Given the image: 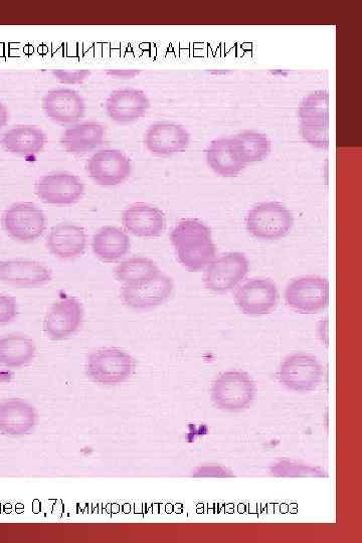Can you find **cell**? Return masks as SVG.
<instances>
[{
	"mask_svg": "<svg viewBox=\"0 0 362 543\" xmlns=\"http://www.w3.org/2000/svg\"><path fill=\"white\" fill-rule=\"evenodd\" d=\"M170 241L179 263L189 271L206 269L216 258L212 231L198 220L180 221L172 230Z\"/></svg>",
	"mask_w": 362,
	"mask_h": 543,
	"instance_id": "obj_1",
	"label": "cell"
},
{
	"mask_svg": "<svg viewBox=\"0 0 362 543\" xmlns=\"http://www.w3.org/2000/svg\"><path fill=\"white\" fill-rule=\"evenodd\" d=\"M135 367V360L128 352L108 347L98 349L89 355L86 372L95 383L112 386L129 380Z\"/></svg>",
	"mask_w": 362,
	"mask_h": 543,
	"instance_id": "obj_2",
	"label": "cell"
},
{
	"mask_svg": "<svg viewBox=\"0 0 362 543\" xmlns=\"http://www.w3.org/2000/svg\"><path fill=\"white\" fill-rule=\"evenodd\" d=\"M252 377L241 371L221 374L213 383L211 397L214 405L226 412L237 413L248 409L256 396Z\"/></svg>",
	"mask_w": 362,
	"mask_h": 543,
	"instance_id": "obj_3",
	"label": "cell"
},
{
	"mask_svg": "<svg viewBox=\"0 0 362 543\" xmlns=\"http://www.w3.org/2000/svg\"><path fill=\"white\" fill-rule=\"evenodd\" d=\"M294 226L292 213L276 202L255 206L247 215L246 228L254 238L275 241L286 237Z\"/></svg>",
	"mask_w": 362,
	"mask_h": 543,
	"instance_id": "obj_4",
	"label": "cell"
},
{
	"mask_svg": "<svg viewBox=\"0 0 362 543\" xmlns=\"http://www.w3.org/2000/svg\"><path fill=\"white\" fill-rule=\"evenodd\" d=\"M279 382L296 393L315 391L323 381L324 371L319 360L306 353L286 357L278 370Z\"/></svg>",
	"mask_w": 362,
	"mask_h": 543,
	"instance_id": "obj_5",
	"label": "cell"
},
{
	"mask_svg": "<svg viewBox=\"0 0 362 543\" xmlns=\"http://www.w3.org/2000/svg\"><path fill=\"white\" fill-rule=\"evenodd\" d=\"M284 298L286 304L298 313H318L328 305L329 283L319 276H302L288 284Z\"/></svg>",
	"mask_w": 362,
	"mask_h": 543,
	"instance_id": "obj_6",
	"label": "cell"
},
{
	"mask_svg": "<svg viewBox=\"0 0 362 543\" xmlns=\"http://www.w3.org/2000/svg\"><path fill=\"white\" fill-rule=\"evenodd\" d=\"M2 224L7 234L22 243L40 239L47 230L44 212L33 203H17L3 215Z\"/></svg>",
	"mask_w": 362,
	"mask_h": 543,
	"instance_id": "obj_7",
	"label": "cell"
},
{
	"mask_svg": "<svg viewBox=\"0 0 362 543\" xmlns=\"http://www.w3.org/2000/svg\"><path fill=\"white\" fill-rule=\"evenodd\" d=\"M250 263L239 252L216 257L206 268L204 284L208 290L225 294L234 290L248 275Z\"/></svg>",
	"mask_w": 362,
	"mask_h": 543,
	"instance_id": "obj_8",
	"label": "cell"
},
{
	"mask_svg": "<svg viewBox=\"0 0 362 543\" xmlns=\"http://www.w3.org/2000/svg\"><path fill=\"white\" fill-rule=\"evenodd\" d=\"M328 106V93L317 91L305 98L300 107L302 136L316 148H326L329 143Z\"/></svg>",
	"mask_w": 362,
	"mask_h": 543,
	"instance_id": "obj_9",
	"label": "cell"
},
{
	"mask_svg": "<svg viewBox=\"0 0 362 543\" xmlns=\"http://www.w3.org/2000/svg\"><path fill=\"white\" fill-rule=\"evenodd\" d=\"M37 196L46 204L71 206L85 194L83 181L71 172H54L42 176L36 184Z\"/></svg>",
	"mask_w": 362,
	"mask_h": 543,
	"instance_id": "obj_10",
	"label": "cell"
},
{
	"mask_svg": "<svg viewBox=\"0 0 362 543\" xmlns=\"http://www.w3.org/2000/svg\"><path fill=\"white\" fill-rule=\"evenodd\" d=\"M87 171L98 186L110 188L124 183L132 172L130 159L118 149H103L87 162Z\"/></svg>",
	"mask_w": 362,
	"mask_h": 543,
	"instance_id": "obj_11",
	"label": "cell"
},
{
	"mask_svg": "<svg viewBox=\"0 0 362 543\" xmlns=\"http://www.w3.org/2000/svg\"><path fill=\"white\" fill-rule=\"evenodd\" d=\"M276 284L266 278H254L241 285L235 294L237 307L247 315L260 316L271 313L278 304Z\"/></svg>",
	"mask_w": 362,
	"mask_h": 543,
	"instance_id": "obj_12",
	"label": "cell"
},
{
	"mask_svg": "<svg viewBox=\"0 0 362 543\" xmlns=\"http://www.w3.org/2000/svg\"><path fill=\"white\" fill-rule=\"evenodd\" d=\"M83 318L81 302L74 297H66L50 308L44 321V331L53 340H64L80 329Z\"/></svg>",
	"mask_w": 362,
	"mask_h": 543,
	"instance_id": "obj_13",
	"label": "cell"
},
{
	"mask_svg": "<svg viewBox=\"0 0 362 543\" xmlns=\"http://www.w3.org/2000/svg\"><path fill=\"white\" fill-rule=\"evenodd\" d=\"M42 107L48 118L64 125L77 124L86 113L84 98L69 88L49 91L43 98Z\"/></svg>",
	"mask_w": 362,
	"mask_h": 543,
	"instance_id": "obj_14",
	"label": "cell"
},
{
	"mask_svg": "<svg viewBox=\"0 0 362 543\" xmlns=\"http://www.w3.org/2000/svg\"><path fill=\"white\" fill-rule=\"evenodd\" d=\"M191 142L189 131L179 124L158 122L146 131L144 143L157 156H170L185 151Z\"/></svg>",
	"mask_w": 362,
	"mask_h": 543,
	"instance_id": "obj_15",
	"label": "cell"
},
{
	"mask_svg": "<svg viewBox=\"0 0 362 543\" xmlns=\"http://www.w3.org/2000/svg\"><path fill=\"white\" fill-rule=\"evenodd\" d=\"M173 289L172 279L161 273L155 279L143 285L124 286L121 290V298L129 308L147 310L166 302Z\"/></svg>",
	"mask_w": 362,
	"mask_h": 543,
	"instance_id": "obj_16",
	"label": "cell"
},
{
	"mask_svg": "<svg viewBox=\"0 0 362 543\" xmlns=\"http://www.w3.org/2000/svg\"><path fill=\"white\" fill-rule=\"evenodd\" d=\"M149 108V98L143 91L137 89L113 91L105 103L108 117L119 124H128L139 120Z\"/></svg>",
	"mask_w": 362,
	"mask_h": 543,
	"instance_id": "obj_17",
	"label": "cell"
},
{
	"mask_svg": "<svg viewBox=\"0 0 362 543\" xmlns=\"http://www.w3.org/2000/svg\"><path fill=\"white\" fill-rule=\"evenodd\" d=\"M122 224L127 232L138 238L160 237L166 227L163 212L158 208L138 203L128 207L122 215Z\"/></svg>",
	"mask_w": 362,
	"mask_h": 543,
	"instance_id": "obj_18",
	"label": "cell"
},
{
	"mask_svg": "<svg viewBox=\"0 0 362 543\" xmlns=\"http://www.w3.org/2000/svg\"><path fill=\"white\" fill-rule=\"evenodd\" d=\"M53 273L38 261L9 260L0 262V282L17 287H39L48 284Z\"/></svg>",
	"mask_w": 362,
	"mask_h": 543,
	"instance_id": "obj_19",
	"label": "cell"
},
{
	"mask_svg": "<svg viewBox=\"0 0 362 543\" xmlns=\"http://www.w3.org/2000/svg\"><path fill=\"white\" fill-rule=\"evenodd\" d=\"M38 415L35 408L21 399L0 402V433L10 437L30 434L36 427Z\"/></svg>",
	"mask_w": 362,
	"mask_h": 543,
	"instance_id": "obj_20",
	"label": "cell"
},
{
	"mask_svg": "<svg viewBox=\"0 0 362 543\" xmlns=\"http://www.w3.org/2000/svg\"><path fill=\"white\" fill-rule=\"evenodd\" d=\"M46 244L50 253L56 258L72 260L84 254L87 247V235L83 228L64 223L51 230Z\"/></svg>",
	"mask_w": 362,
	"mask_h": 543,
	"instance_id": "obj_21",
	"label": "cell"
},
{
	"mask_svg": "<svg viewBox=\"0 0 362 543\" xmlns=\"http://www.w3.org/2000/svg\"><path fill=\"white\" fill-rule=\"evenodd\" d=\"M46 144V133L35 125L15 126L0 137V145L6 151L20 156L38 155Z\"/></svg>",
	"mask_w": 362,
	"mask_h": 543,
	"instance_id": "obj_22",
	"label": "cell"
},
{
	"mask_svg": "<svg viewBox=\"0 0 362 543\" xmlns=\"http://www.w3.org/2000/svg\"><path fill=\"white\" fill-rule=\"evenodd\" d=\"M105 127L94 121L74 124L69 127L61 137V145L69 153L87 154L104 142Z\"/></svg>",
	"mask_w": 362,
	"mask_h": 543,
	"instance_id": "obj_23",
	"label": "cell"
},
{
	"mask_svg": "<svg viewBox=\"0 0 362 543\" xmlns=\"http://www.w3.org/2000/svg\"><path fill=\"white\" fill-rule=\"evenodd\" d=\"M36 353L35 341L24 334H10L0 338V366L13 370L27 367Z\"/></svg>",
	"mask_w": 362,
	"mask_h": 543,
	"instance_id": "obj_24",
	"label": "cell"
},
{
	"mask_svg": "<svg viewBox=\"0 0 362 543\" xmlns=\"http://www.w3.org/2000/svg\"><path fill=\"white\" fill-rule=\"evenodd\" d=\"M130 247L131 242L127 233L111 226L100 229L92 241L95 256L107 263L117 262L124 258Z\"/></svg>",
	"mask_w": 362,
	"mask_h": 543,
	"instance_id": "obj_25",
	"label": "cell"
},
{
	"mask_svg": "<svg viewBox=\"0 0 362 543\" xmlns=\"http://www.w3.org/2000/svg\"><path fill=\"white\" fill-rule=\"evenodd\" d=\"M207 161L217 174L224 177L237 176L246 167L234 147L232 138L214 140L207 150Z\"/></svg>",
	"mask_w": 362,
	"mask_h": 543,
	"instance_id": "obj_26",
	"label": "cell"
},
{
	"mask_svg": "<svg viewBox=\"0 0 362 543\" xmlns=\"http://www.w3.org/2000/svg\"><path fill=\"white\" fill-rule=\"evenodd\" d=\"M161 274L152 260L144 257H133L121 262L115 268L117 280L124 286H140L155 279Z\"/></svg>",
	"mask_w": 362,
	"mask_h": 543,
	"instance_id": "obj_27",
	"label": "cell"
},
{
	"mask_svg": "<svg viewBox=\"0 0 362 543\" xmlns=\"http://www.w3.org/2000/svg\"><path fill=\"white\" fill-rule=\"evenodd\" d=\"M232 141L238 155L246 165L264 160L271 150L268 137L256 131L240 133L232 137Z\"/></svg>",
	"mask_w": 362,
	"mask_h": 543,
	"instance_id": "obj_28",
	"label": "cell"
},
{
	"mask_svg": "<svg viewBox=\"0 0 362 543\" xmlns=\"http://www.w3.org/2000/svg\"><path fill=\"white\" fill-rule=\"evenodd\" d=\"M18 302L16 298L0 294V325L13 322L18 316Z\"/></svg>",
	"mask_w": 362,
	"mask_h": 543,
	"instance_id": "obj_29",
	"label": "cell"
},
{
	"mask_svg": "<svg viewBox=\"0 0 362 543\" xmlns=\"http://www.w3.org/2000/svg\"><path fill=\"white\" fill-rule=\"evenodd\" d=\"M53 76L62 84L65 85H77L82 84L89 79L92 75L91 71H63L55 70L52 72Z\"/></svg>",
	"mask_w": 362,
	"mask_h": 543,
	"instance_id": "obj_30",
	"label": "cell"
},
{
	"mask_svg": "<svg viewBox=\"0 0 362 543\" xmlns=\"http://www.w3.org/2000/svg\"><path fill=\"white\" fill-rule=\"evenodd\" d=\"M106 74L108 76H110V77H113V78L122 79V80H130V79H133L136 76H138L140 74V72L135 71V70H131V71H128V70H108L106 72Z\"/></svg>",
	"mask_w": 362,
	"mask_h": 543,
	"instance_id": "obj_31",
	"label": "cell"
},
{
	"mask_svg": "<svg viewBox=\"0 0 362 543\" xmlns=\"http://www.w3.org/2000/svg\"><path fill=\"white\" fill-rule=\"evenodd\" d=\"M9 122V111L6 105L0 101V130H2Z\"/></svg>",
	"mask_w": 362,
	"mask_h": 543,
	"instance_id": "obj_32",
	"label": "cell"
}]
</instances>
